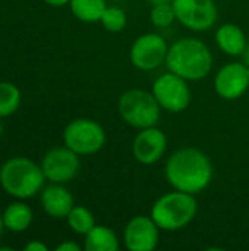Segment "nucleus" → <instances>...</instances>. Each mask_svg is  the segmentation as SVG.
Wrapping results in <instances>:
<instances>
[{
  "label": "nucleus",
  "instance_id": "f257e3e1",
  "mask_svg": "<svg viewBox=\"0 0 249 251\" xmlns=\"http://www.w3.org/2000/svg\"><path fill=\"white\" fill-rule=\"evenodd\" d=\"M164 174L175 190L197 196L211 184L214 171L205 153L195 147H183L167 159Z\"/></svg>",
  "mask_w": 249,
  "mask_h": 251
},
{
  "label": "nucleus",
  "instance_id": "f03ea898",
  "mask_svg": "<svg viewBox=\"0 0 249 251\" xmlns=\"http://www.w3.org/2000/svg\"><path fill=\"white\" fill-rule=\"evenodd\" d=\"M166 65L170 72L186 81H200L213 68V53L201 40L185 37L169 47Z\"/></svg>",
  "mask_w": 249,
  "mask_h": 251
},
{
  "label": "nucleus",
  "instance_id": "7ed1b4c3",
  "mask_svg": "<svg viewBox=\"0 0 249 251\" xmlns=\"http://www.w3.org/2000/svg\"><path fill=\"white\" fill-rule=\"evenodd\" d=\"M45 176L35 162L28 157H12L0 168L1 188L12 197L25 200L43 190Z\"/></svg>",
  "mask_w": 249,
  "mask_h": 251
},
{
  "label": "nucleus",
  "instance_id": "20e7f679",
  "mask_svg": "<svg viewBox=\"0 0 249 251\" xmlns=\"http://www.w3.org/2000/svg\"><path fill=\"white\" fill-rule=\"evenodd\" d=\"M198 212V203L194 194L175 190L163 194L151 207L150 216L160 229L173 232L189 225Z\"/></svg>",
  "mask_w": 249,
  "mask_h": 251
},
{
  "label": "nucleus",
  "instance_id": "39448f33",
  "mask_svg": "<svg viewBox=\"0 0 249 251\" xmlns=\"http://www.w3.org/2000/svg\"><path fill=\"white\" fill-rule=\"evenodd\" d=\"M160 109L154 94L139 88L126 90L117 103L120 118L136 129L156 126L160 121Z\"/></svg>",
  "mask_w": 249,
  "mask_h": 251
},
{
  "label": "nucleus",
  "instance_id": "423d86ee",
  "mask_svg": "<svg viewBox=\"0 0 249 251\" xmlns=\"http://www.w3.org/2000/svg\"><path fill=\"white\" fill-rule=\"evenodd\" d=\"M65 146L79 156L98 153L106 144V131L94 119L79 118L70 121L63 131Z\"/></svg>",
  "mask_w": 249,
  "mask_h": 251
},
{
  "label": "nucleus",
  "instance_id": "0eeeda50",
  "mask_svg": "<svg viewBox=\"0 0 249 251\" xmlns=\"http://www.w3.org/2000/svg\"><path fill=\"white\" fill-rule=\"evenodd\" d=\"M151 93L154 94L160 107L170 113L183 112L191 103V90L188 81L170 71L160 75L154 81Z\"/></svg>",
  "mask_w": 249,
  "mask_h": 251
},
{
  "label": "nucleus",
  "instance_id": "6e6552de",
  "mask_svg": "<svg viewBox=\"0 0 249 251\" xmlns=\"http://www.w3.org/2000/svg\"><path fill=\"white\" fill-rule=\"evenodd\" d=\"M176 21L192 31H208L217 22L214 0H172Z\"/></svg>",
  "mask_w": 249,
  "mask_h": 251
},
{
  "label": "nucleus",
  "instance_id": "1a4fd4ad",
  "mask_svg": "<svg viewBox=\"0 0 249 251\" xmlns=\"http://www.w3.org/2000/svg\"><path fill=\"white\" fill-rule=\"evenodd\" d=\"M169 46L166 40L156 34L148 32L139 35L131 46L129 57L132 65L139 71H153L166 63Z\"/></svg>",
  "mask_w": 249,
  "mask_h": 251
},
{
  "label": "nucleus",
  "instance_id": "9d476101",
  "mask_svg": "<svg viewBox=\"0 0 249 251\" xmlns=\"http://www.w3.org/2000/svg\"><path fill=\"white\" fill-rule=\"evenodd\" d=\"M79 154L69 147H56L45 153L41 162V169L47 181L53 184H66L79 172Z\"/></svg>",
  "mask_w": 249,
  "mask_h": 251
},
{
  "label": "nucleus",
  "instance_id": "9b49d317",
  "mask_svg": "<svg viewBox=\"0 0 249 251\" xmlns=\"http://www.w3.org/2000/svg\"><path fill=\"white\" fill-rule=\"evenodd\" d=\"M160 240V228L151 216H134L125 226L123 241L129 251H153Z\"/></svg>",
  "mask_w": 249,
  "mask_h": 251
},
{
  "label": "nucleus",
  "instance_id": "f8f14e48",
  "mask_svg": "<svg viewBox=\"0 0 249 251\" xmlns=\"http://www.w3.org/2000/svg\"><path fill=\"white\" fill-rule=\"evenodd\" d=\"M216 93L225 100H236L249 88V66L241 62H230L220 68L214 78Z\"/></svg>",
  "mask_w": 249,
  "mask_h": 251
},
{
  "label": "nucleus",
  "instance_id": "ddd939ff",
  "mask_svg": "<svg viewBox=\"0 0 249 251\" xmlns=\"http://www.w3.org/2000/svg\"><path fill=\"white\" fill-rule=\"evenodd\" d=\"M166 149H167L166 134L160 128H157V125L139 129L132 144L134 157L142 165L157 163L164 156Z\"/></svg>",
  "mask_w": 249,
  "mask_h": 251
},
{
  "label": "nucleus",
  "instance_id": "4468645a",
  "mask_svg": "<svg viewBox=\"0 0 249 251\" xmlns=\"http://www.w3.org/2000/svg\"><path fill=\"white\" fill-rule=\"evenodd\" d=\"M41 206L44 212L53 219H66L72 210L73 197L63 184H53L45 187L41 193Z\"/></svg>",
  "mask_w": 249,
  "mask_h": 251
},
{
  "label": "nucleus",
  "instance_id": "2eb2a0df",
  "mask_svg": "<svg viewBox=\"0 0 249 251\" xmlns=\"http://www.w3.org/2000/svg\"><path fill=\"white\" fill-rule=\"evenodd\" d=\"M216 43L219 49L229 56H242L248 40L242 28L236 24H223L216 31Z\"/></svg>",
  "mask_w": 249,
  "mask_h": 251
},
{
  "label": "nucleus",
  "instance_id": "dca6fc26",
  "mask_svg": "<svg viewBox=\"0 0 249 251\" xmlns=\"http://www.w3.org/2000/svg\"><path fill=\"white\" fill-rule=\"evenodd\" d=\"M87 251H116L119 250V238L113 229L104 225H95L88 234H85Z\"/></svg>",
  "mask_w": 249,
  "mask_h": 251
},
{
  "label": "nucleus",
  "instance_id": "f3484780",
  "mask_svg": "<svg viewBox=\"0 0 249 251\" xmlns=\"http://www.w3.org/2000/svg\"><path fill=\"white\" fill-rule=\"evenodd\" d=\"M1 218L4 228L12 232H23L32 222V210L28 204L22 201H15L6 207Z\"/></svg>",
  "mask_w": 249,
  "mask_h": 251
},
{
  "label": "nucleus",
  "instance_id": "a211bd4d",
  "mask_svg": "<svg viewBox=\"0 0 249 251\" xmlns=\"http://www.w3.org/2000/svg\"><path fill=\"white\" fill-rule=\"evenodd\" d=\"M69 6L79 21L92 24L100 22L101 15L107 7V0H69Z\"/></svg>",
  "mask_w": 249,
  "mask_h": 251
},
{
  "label": "nucleus",
  "instance_id": "6ab92c4d",
  "mask_svg": "<svg viewBox=\"0 0 249 251\" xmlns=\"http://www.w3.org/2000/svg\"><path fill=\"white\" fill-rule=\"evenodd\" d=\"M66 221H68L69 228L79 235L88 234L97 225L92 212L84 206H73L72 210L69 212Z\"/></svg>",
  "mask_w": 249,
  "mask_h": 251
},
{
  "label": "nucleus",
  "instance_id": "aec40b11",
  "mask_svg": "<svg viewBox=\"0 0 249 251\" xmlns=\"http://www.w3.org/2000/svg\"><path fill=\"white\" fill-rule=\"evenodd\" d=\"M21 104V91L12 82H0V118L13 115Z\"/></svg>",
  "mask_w": 249,
  "mask_h": 251
},
{
  "label": "nucleus",
  "instance_id": "412c9836",
  "mask_svg": "<svg viewBox=\"0 0 249 251\" xmlns=\"http://www.w3.org/2000/svg\"><path fill=\"white\" fill-rule=\"evenodd\" d=\"M101 25L110 32H120L128 24V16L125 10L119 6H107L100 19Z\"/></svg>",
  "mask_w": 249,
  "mask_h": 251
},
{
  "label": "nucleus",
  "instance_id": "4be33fe9",
  "mask_svg": "<svg viewBox=\"0 0 249 251\" xmlns=\"http://www.w3.org/2000/svg\"><path fill=\"white\" fill-rule=\"evenodd\" d=\"M150 19H151V24L157 28L170 26L176 21V13H175L172 1L153 4L151 12H150Z\"/></svg>",
  "mask_w": 249,
  "mask_h": 251
},
{
  "label": "nucleus",
  "instance_id": "5701e85b",
  "mask_svg": "<svg viewBox=\"0 0 249 251\" xmlns=\"http://www.w3.org/2000/svg\"><path fill=\"white\" fill-rule=\"evenodd\" d=\"M48 250V247L44 244V243H41V241H31V243H28L25 247H23V251H47Z\"/></svg>",
  "mask_w": 249,
  "mask_h": 251
},
{
  "label": "nucleus",
  "instance_id": "b1692460",
  "mask_svg": "<svg viewBox=\"0 0 249 251\" xmlns=\"http://www.w3.org/2000/svg\"><path fill=\"white\" fill-rule=\"evenodd\" d=\"M81 250V247L76 244V243H73V241H65V243H62V244H59L57 247H56V251H79Z\"/></svg>",
  "mask_w": 249,
  "mask_h": 251
},
{
  "label": "nucleus",
  "instance_id": "393cba45",
  "mask_svg": "<svg viewBox=\"0 0 249 251\" xmlns=\"http://www.w3.org/2000/svg\"><path fill=\"white\" fill-rule=\"evenodd\" d=\"M43 1L53 7H62L65 4H69V0H43Z\"/></svg>",
  "mask_w": 249,
  "mask_h": 251
},
{
  "label": "nucleus",
  "instance_id": "a878e982",
  "mask_svg": "<svg viewBox=\"0 0 249 251\" xmlns=\"http://www.w3.org/2000/svg\"><path fill=\"white\" fill-rule=\"evenodd\" d=\"M244 63L247 65V66H249V43L247 44V49H245V51H244Z\"/></svg>",
  "mask_w": 249,
  "mask_h": 251
},
{
  "label": "nucleus",
  "instance_id": "bb28decb",
  "mask_svg": "<svg viewBox=\"0 0 249 251\" xmlns=\"http://www.w3.org/2000/svg\"><path fill=\"white\" fill-rule=\"evenodd\" d=\"M151 4H158V3H166V1H172V0H150Z\"/></svg>",
  "mask_w": 249,
  "mask_h": 251
},
{
  "label": "nucleus",
  "instance_id": "cd10ccee",
  "mask_svg": "<svg viewBox=\"0 0 249 251\" xmlns=\"http://www.w3.org/2000/svg\"><path fill=\"white\" fill-rule=\"evenodd\" d=\"M3 228H4V224H3V218H1V215H0V237H1Z\"/></svg>",
  "mask_w": 249,
  "mask_h": 251
},
{
  "label": "nucleus",
  "instance_id": "c85d7f7f",
  "mask_svg": "<svg viewBox=\"0 0 249 251\" xmlns=\"http://www.w3.org/2000/svg\"><path fill=\"white\" fill-rule=\"evenodd\" d=\"M3 134V125H1V122H0V135Z\"/></svg>",
  "mask_w": 249,
  "mask_h": 251
},
{
  "label": "nucleus",
  "instance_id": "c756f323",
  "mask_svg": "<svg viewBox=\"0 0 249 251\" xmlns=\"http://www.w3.org/2000/svg\"><path fill=\"white\" fill-rule=\"evenodd\" d=\"M112 1H123V0H112Z\"/></svg>",
  "mask_w": 249,
  "mask_h": 251
}]
</instances>
